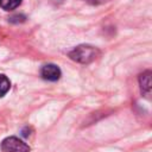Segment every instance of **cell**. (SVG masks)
<instances>
[{
	"label": "cell",
	"mask_w": 152,
	"mask_h": 152,
	"mask_svg": "<svg viewBox=\"0 0 152 152\" xmlns=\"http://www.w3.org/2000/svg\"><path fill=\"white\" fill-rule=\"evenodd\" d=\"M104 1H108V0H88V2L90 4H94V5H97V4H102Z\"/></svg>",
	"instance_id": "7"
},
{
	"label": "cell",
	"mask_w": 152,
	"mask_h": 152,
	"mask_svg": "<svg viewBox=\"0 0 152 152\" xmlns=\"http://www.w3.org/2000/svg\"><path fill=\"white\" fill-rule=\"evenodd\" d=\"M10 87H11V82L7 78V76L0 75V97H2L10 90Z\"/></svg>",
	"instance_id": "6"
},
{
	"label": "cell",
	"mask_w": 152,
	"mask_h": 152,
	"mask_svg": "<svg viewBox=\"0 0 152 152\" xmlns=\"http://www.w3.org/2000/svg\"><path fill=\"white\" fill-rule=\"evenodd\" d=\"M21 4V0H0V7L5 11H12Z\"/></svg>",
	"instance_id": "5"
},
{
	"label": "cell",
	"mask_w": 152,
	"mask_h": 152,
	"mask_svg": "<svg viewBox=\"0 0 152 152\" xmlns=\"http://www.w3.org/2000/svg\"><path fill=\"white\" fill-rule=\"evenodd\" d=\"M2 152H30V147L26 142L17 137H8L1 142Z\"/></svg>",
	"instance_id": "2"
},
{
	"label": "cell",
	"mask_w": 152,
	"mask_h": 152,
	"mask_svg": "<svg viewBox=\"0 0 152 152\" xmlns=\"http://www.w3.org/2000/svg\"><path fill=\"white\" fill-rule=\"evenodd\" d=\"M139 83L141 91L145 93L146 95L150 94L151 91V71H145L139 76Z\"/></svg>",
	"instance_id": "4"
},
{
	"label": "cell",
	"mask_w": 152,
	"mask_h": 152,
	"mask_svg": "<svg viewBox=\"0 0 152 152\" xmlns=\"http://www.w3.org/2000/svg\"><path fill=\"white\" fill-rule=\"evenodd\" d=\"M100 55V51L91 46V45H78L77 48H75L70 53V58L78 62V63H82V64H88L90 62H93L94 59H96V57Z\"/></svg>",
	"instance_id": "1"
},
{
	"label": "cell",
	"mask_w": 152,
	"mask_h": 152,
	"mask_svg": "<svg viewBox=\"0 0 152 152\" xmlns=\"http://www.w3.org/2000/svg\"><path fill=\"white\" fill-rule=\"evenodd\" d=\"M40 75H42V77L44 80L55 82V81H57L61 77V70L55 64H46V65H44L42 68Z\"/></svg>",
	"instance_id": "3"
}]
</instances>
